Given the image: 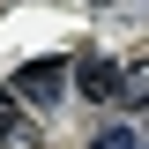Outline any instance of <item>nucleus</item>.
Here are the masks:
<instances>
[{
    "mask_svg": "<svg viewBox=\"0 0 149 149\" xmlns=\"http://www.w3.org/2000/svg\"><path fill=\"white\" fill-rule=\"evenodd\" d=\"M67 82L90 97V104H97V97H112V90H119V60H104V52H82V60L67 67Z\"/></svg>",
    "mask_w": 149,
    "mask_h": 149,
    "instance_id": "nucleus-2",
    "label": "nucleus"
},
{
    "mask_svg": "<svg viewBox=\"0 0 149 149\" xmlns=\"http://www.w3.org/2000/svg\"><path fill=\"white\" fill-rule=\"evenodd\" d=\"M112 97L134 104V112H149V52L142 60H119V90H112Z\"/></svg>",
    "mask_w": 149,
    "mask_h": 149,
    "instance_id": "nucleus-4",
    "label": "nucleus"
},
{
    "mask_svg": "<svg viewBox=\"0 0 149 149\" xmlns=\"http://www.w3.org/2000/svg\"><path fill=\"white\" fill-rule=\"evenodd\" d=\"M134 149H149V134H142V142H134Z\"/></svg>",
    "mask_w": 149,
    "mask_h": 149,
    "instance_id": "nucleus-7",
    "label": "nucleus"
},
{
    "mask_svg": "<svg viewBox=\"0 0 149 149\" xmlns=\"http://www.w3.org/2000/svg\"><path fill=\"white\" fill-rule=\"evenodd\" d=\"M90 8H119V0H90Z\"/></svg>",
    "mask_w": 149,
    "mask_h": 149,
    "instance_id": "nucleus-6",
    "label": "nucleus"
},
{
    "mask_svg": "<svg viewBox=\"0 0 149 149\" xmlns=\"http://www.w3.org/2000/svg\"><path fill=\"white\" fill-rule=\"evenodd\" d=\"M0 149H45V127H37V119H22L15 97H0Z\"/></svg>",
    "mask_w": 149,
    "mask_h": 149,
    "instance_id": "nucleus-3",
    "label": "nucleus"
},
{
    "mask_svg": "<svg viewBox=\"0 0 149 149\" xmlns=\"http://www.w3.org/2000/svg\"><path fill=\"white\" fill-rule=\"evenodd\" d=\"M134 142H142V134H134L127 119H104V127L90 134V149H134Z\"/></svg>",
    "mask_w": 149,
    "mask_h": 149,
    "instance_id": "nucleus-5",
    "label": "nucleus"
},
{
    "mask_svg": "<svg viewBox=\"0 0 149 149\" xmlns=\"http://www.w3.org/2000/svg\"><path fill=\"white\" fill-rule=\"evenodd\" d=\"M60 90H67V67H60V60H30V67L8 82V97H15V104H30V112H52Z\"/></svg>",
    "mask_w": 149,
    "mask_h": 149,
    "instance_id": "nucleus-1",
    "label": "nucleus"
}]
</instances>
